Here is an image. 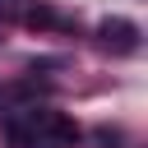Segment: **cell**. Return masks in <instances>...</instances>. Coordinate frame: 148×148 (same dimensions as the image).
<instances>
[{
	"mask_svg": "<svg viewBox=\"0 0 148 148\" xmlns=\"http://www.w3.org/2000/svg\"><path fill=\"white\" fill-rule=\"evenodd\" d=\"M9 148H46V106H14L0 120Z\"/></svg>",
	"mask_w": 148,
	"mask_h": 148,
	"instance_id": "1",
	"label": "cell"
},
{
	"mask_svg": "<svg viewBox=\"0 0 148 148\" xmlns=\"http://www.w3.org/2000/svg\"><path fill=\"white\" fill-rule=\"evenodd\" d=\"M97 46H102V51H111V56H134V51L143 46V32H139V23H134V18L111 14V18H102V23H97Z\"/></svg>",
	"mask_w": 148,
	"mask_h": 148,
	"instance_id": "2",
	"label": "cell"
},
{
	"mask_svg": "<svg viewBox=\"0 0 148 148\" xmlns=\"http://www.w3.org/2000/svg\"><path fill=\"white\" fill-rule=\"evenodd\" d=\"M65 143H79V125L60 111H46V148H65Z\"/></svg>",
	"mask_w": 148,
	"mask_h": 148,
	"instance_id": "3",
	"label": "cell"
},
{
	"mask_svg": "<svg viewBox=\"0 0 148 148\" xmlns=\"http://www.w3.org/2000/svg\"><path fill=\"white\" fill-rule=\"evenodd\" d=\"M56 23H60V14H56V9H46V5L28 9V28H56Z\"/></svg>",
	"mask_w": 148,
	"mask_h": 148,
	"instance_id": "4",
	"label": "cell"
},
{
	"mask_svg": "<svg viewBox=\"0 0 148 148\" xmlns=\"http://www.w3.org/2000/svg\"><path fill=\"white\" fill-rule=\"evenodd\" d=\"M5 5H18V0H0V9H5Z\"/></svg>",
	"mask_w": 148,
	"mask_h": 148,
	"instance_id": "5",
	"label": "cell"
}]
</instances>
